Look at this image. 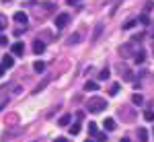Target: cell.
Segmentation results:
<instances>
[{"label":"cell","mask_w":154,"mask_h":142,"mask_svg":"<svg viewBox=\"0 0 154 142\" xmlns=\"http://www.w3.org/2000/svg\"><path fill=\"white\" fill-rule=\"evenodd\" d=\"M105 99H101V97H93L88 103H86V109L91 111V113H101V111H105Z\"/></svg>","instance_id":"cell-1"},{"label":"cell","mask_w":154,"mask_h":142,"mask_svg":"<svg viewBox=\"0 0 154 142\" xmlns=\"http://www.w3.org/2000/svg\"><path fill=\"white\" fill-rule=\"evenodd\" d=\"M54 23H56V27H58V29H64L66 25L70 23V14H68V12H60L58 17H56V21H54Z\"/></svg>","instance_id":"cell-2"},{"label":"cell","mask_w":154,"mask_h":142,"mask_svg":"<svg viewBox=\"0 0 154 142\" xmlns=\"http://www.w3.org/2000/svg\"><path fill=\"white\" fill-rule=\"evenodd\" d=\"M11 52L14 54V56H23V52H25L23 41H17V43H12V46H11Z\"/></svg>","instance_id":"cell-3"},{"label":"cell","mask_w":154,"mask_h":142,"mask_svg":"<svg viewBox=\"0 0 154 142\" xmlns=\"http://www.w3.org/2000/svg\"><path fill=\"white\" fill-rule=\"evenodd\" d=\"M2 66H4V70H8V68L14 66V58H12L11 54H6V56L2 58Z\"/></svg>","instance_id":"cell-4"},{"label":"cell","mask_w":154,"mask_h":142,"mask_svg":"<svg viewBox=\"0 0 154 142\" xmlns=\"http://www.w3.org/2000/svg\"><path fill=\"white\" fill-rule=\"evenodd\" d=\"M33 52H35V54H43V52H45V43H43L41 39H35V41H33Z\"/></svg>","instance_id":"cell-5"},{"label":"cell","mask_w":154,"mask_h":142,"mask_svg":"<svg viewBox=\"0 0 154 142\" xmlns=\"http://www.w3.org/2000/svg\"><path fill=\"white\" fill-rule=\"evenodd\" d=\"M12 19H14V21H17V23H21V25H25V23H27V14H25L23 11L14 12V17H12Z\"/></svg>","instance_id":"cell-6"},{"label":"cell","mask_w":154,"mask_h":142,"mask_svg":"<svg viewBox=\"0 0 154 142\" xmlns=\"http://www.w3.org/2000/svg\"><path fill=\"white\" fill-rule=\"evenodd\" d=\"M84 91H88V93L93 91V93H95V91H99V84H97L95 80H86V84H84Z\"/></svg>","instance_id":"cell-7"},{"label":"cell","mask_w":154,"mask_h":142,"mask_svg":"<svg viewBox=\"0 0 154 142\" xmlns=\"http://www.w3.org/2000/svg\"><path fill=\"white\" fill-rule=\"evenodd\" d=\"M103 126H105V130H109V132H111V130H115V128H117V124H115V119H111V118H109V119H105V121H103Z\"/></svg>","instance_id":"cell-8"},{"label":"cell","mask_w":154,"mask_h":142,"mask_svg":"<svg viewBox=\"0 0 154 142\" xmlns=\"http://www.w3.org/2000/svg\"><path fill=\"white\" fill-rule=\"evenodd\" d=\"M45 68H48V66H45V62H41V60H37L35 64H33V70L35 72H45Z\"/></svg>","instance_id":"cell-9"},{"label":"cell","mask_w":154,"mask_h":142,"mask_svg":"<svg viewBox=\"0 0 154 142\" xmlns=\"http://www.w3.org/2000/svg\"><path fill=\"white\" fill-rule=\"evenodd\" d=\"M70 119H72L70 113H64V115L58 119V124H60V126H70Z\"/></svg>","instance_id":"cell-10"},{"label":"cell","mask_w":154,"mask_h":142,"mask_svg":"<svg viewBox=\"0 0 154 142\" xmlns=\"http://www.w3.org/2000/svg\"><path fill=\"white\" fill-rule=\"evenodd\" d=\"M131 103H134V105H142V103H144V99H142V95H140V93H136V95H131Z\"/></svg>","instance_id":"cell-11"},{"label":"cell","mask_w":154,"mask_h":142,"mask_svg":"<svg viewBox=\"0 0 154 142\" xmlns=\"http://www.w3.org/2000/svg\"><path fill=\"white\" fill-rule=\"evenodd\" d=\"M101 33H103V25H97V27H95V33H93V41H97V39L101 37Z\"/></svg>","instance_id":"cell-12"},{"label":"cell","mask_w":154,"mask_h":142,"mask_svg":"<svg viewBox=\"0 0 154 142\" xmlns=\"http://www.w3.org/2000/svg\"><path fill=\"white\" fill-rule=\"evenodd\" d=\"M138 138H140V142H146V140H148V132L144 130V128H142V130H138Z\"/></svg>","instance_id":"cell-13"},{"label":"cell","mask_w":154,"mask_h":142,"mask_svg":"<svg viewBox=\"0 0 154 142\" xmlns=\"http://www.w3.org/2000/svg\"><path fill=\"white\" fill-rule=\"evenodd\" d=\"M70 134H72V136H76V134H80V124H78V121H76L74 126H70Z\"/></svg>","instance_id":"cell-14"},{"label":"cell","mask_w":154,"mask_h":142,"mask_svg":"<svg viewBox=\"0 0 154 142\" xmlns=\"http://www.w3.org/2000/svg\"><path fill=\"white\" fill-rule=\"evenodd\" d=\"M48 83H49V78H45V80H41V83H39V84L35 87V91H33V93H39L41 89H45V87H48Z\"/></svg>","instance_id":"cell-15"},{"label":"cell","mask_w":154,"mask_h":142,"mask_svg":"<svg viewBox=\"0 0 154 142\" xmlns=\"http://www.w3.org/2000/svg\"><path fill=\"white\" fill-rule=\"evenodd\" d=\"M111 76V70H101L99 72V80H107Z\"/></svg>","instance_id":"cell-16"},{"label":"cell","mask_w":154,"mask_h":142,"mask_svg":"<svg viewBox=\"0 0 154 142\" xmlns=\"http://www.w3.org/2000/svg\"><path fill=\"white\" fill-rule=\"evenodd\" d=\"M144 60H146V56H144V49H142V52H138V56L134 58V62H136V64H142Z\"/></svg>","instance_id":"cell-17"},{"label":"cell","mask_w":154,"mask_h":142,"mask_svg":"<svg viewBox=\"0 0 154 142\" xmlns=\"http://www.w3.org/2000/svg\"><path fill=\"white\" fill-rule=\"evenodd\" d=\"M119 87H121L119 83H113V84H111V89H109V95H117L119 93Z\"/></svg>","instance_id":"cell-18"},{"label":"cell","mask_w":154,"mask_h":142,"mask_svg":"<svg viewBox=\"0 0 154 142\" xmlns=\"http://www.w3.org/2000/svg\"><path fill=\"white\" fill-rule=\"evenodd\" d=\"M78 41H80V35H78V33H74V35H70V39H68V43H70V46H74V43H78Z\"/></svg>","instance_id":"cell-19"},{"label":"cell","mask_w":154,"mask_h":142,"mask_svg":"<svg viewBox=\"0 0 154 142\" xmlns=\"http://www.w3.org/2000/svg\"><path fill=\"white\" fill-rule=\"evenodd\" d=\"M136 23H138V21H136V19H131V21H128V23L123 25V29H134V27H136Z\"/></svg>","instance_id":"cell-20"},{"label":"cell","mask_w":154,"mask_h":142,"mask_svg":"<svg viewBox=\"0 0 154 142\" xmlns=\"http://www.w3.org/2000/svg\"><path fill=\"white\" fill-rule=\"evenodd\" d=\"M88 132H91V134H97V124H95V121L88 124Z\"/></svg>","instance_id":"cell-21"},{"label":"cell","mask_w":154,"mask_h":142,"mask_svg":"<svg viewBox=\"0 0 154 142\" xmlns=\"http://www.w3.org/2000/svg\"><path fill=\"white\" fill-rule=\"evenodd\" d=\"M144 118L148 119V121H154V111H146V113H144Z\"/></svg>","instance_id":"cell-22"},{"label":"cell","mask_w":154,"mask_h":142,"mask_svg":"<svg viewBox=\"0 0 154 142\" xmlns=\"http://www.w3.org/2000/svg\"><path fill=\"white\" fill-rule=\"evenodd\" d=\"M2 29H6V19H4V14H0V31Z\"/></svg>","instance_id":"cell-23"},{"label":"cell","mask_w":154,"mask_h":142,"mask_svg":"<svg viewBox=\"0 0 154 142\" xmlns=\"http://www.w3.org/2000/svg\"><path fill=\"white\" fill-rule=\"evenodd\" d=\"M154 8V2H150V0H148V2H146V12H150Z\"/></svg>","instance_id":"cell-24"},{"label":"cell","mask_w":154,"mask_h":142,"mask_svg":"<svg viewBox=\"0 0 154 142\" xmlns=\"http://www.w3.org/2000/svg\"><path fill=\"white\" fill-rule=\"evenodd\" d=\"M140 21H142V25H148V23H150V21H148V17H146V14H142V17H140Z\"/></svg>","instance_id":"cell-25"},{"label":"cell","mask_w":154,"mask_h":142,"mask_svg":"<svg viewBox=\"0 0 154 142\" xmlns=\"http://www.w3.org/2000/svg\"><path fill=\"white\" fill-rule=\"evenodd\" d=\"M6 43H8V39H6L4 35H0V46H6Z\"/></svg>","instance_id":"cell-26"},{"label":"cell","mask_w":154,"mask_h":142,"mask_svg":"<svg viewBox=\"0 0 154 142\" xmlns=\"http://www.w3.org/2000/svg\"><path fill=\"white\" fill-rule=\"evenodd\" d=\"M97 136H99V142H107V136H105V134H97Z\"/></svg>","instance_id":"cell-27"},{"label":"cell","mask_w":154,"mask_h":142,"mask_svg":"<svg viewBox=\"0 0 154 142\" xmlns=\"http://www.w3.org/2000/svg\"><path fill=\"white\" fill-rule=\"evenodd\" d=\"M54 142H68V140H66V138H56Z\"/></svg>","instance_id":"cell-28"},{"label":"cell","mask_w":154,"mask_h":142,"mask_svg":"<svg viewBox=\"0 0 154 142\" xmlns=\"http://www.w3.org/2000/svg\"><path fill=\"white\" fill-rule=\"evenodd\" d=\"M0 76H4V66H0Z\"/></svg>","instance_id":"cell-29"},{"label":"cell","mask_w":154,"mask_h":142,"mask_svg":"<svg viewBox=\"0 0 154 142\" xmlns=\"http://www.w3.org/2000/svg\"><path fill=\"white\" fill-rule=\"evenodd\" d=\"M66 2H68V4H74V2H78V0H66Z\"/></svg>","instance_id":"cell-30"},{"label":"cell","mask_w":154,"mask_h":142,"mask_svg":"<svg viewBox=\"0 0 154 142\" xmlns=\"http://www.w3.org/2000/svg\"><path fill=\"white\" fill-rule=\"evenodd\" d=\"M119 142H130V138H121V140H119Z\"/></svg>","instance_id":"cell-31"},{"label":"cell","mask_w":154,"mask_h":142,"mask_svg":"<svg viewBox=\"0 0 154 142\" xmlns=\"http://www.w3.org/2000/svg\"><path fill=\"white\" fill-rule=\"evenodd\" d=\"M84 142H95V140H84Z\"/></svg>","instance_id":"cell-32"}]
</instances>
